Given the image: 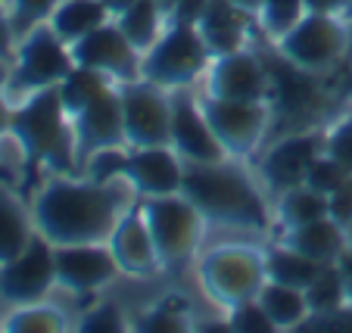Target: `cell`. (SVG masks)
I'll list each match as a JSON object with an SVG mask.
<instances>
[{
  "mask_svg": "<svg viewBox=\"0 0 352 333\" xmlns=\"http://www.w3.org/2000/svg\"><path fill=\"white\" fill-rule=\"evenodd\" d=\"M134 200L140 196L128 178L100 184L72 174H47L32 200L34 231L54 246L107 243Z\"/></svg>",
  "mask_w": 352,
  "mask_h": 333,
  "instance_id": "obj_1",
  "label": "cell"
},
{
  "mask_svg": "<svg viewBox=\"0 0 352 333\" xmlns=\"http://www.w3.org/2000/svg\"><path fill=\"white\" fill-rule=\"evenodd\" d=\"M181 194L199 209L206 225L265 233L272 227L268 200L240 159L184 162Z\"/></svg>",
  "mask_w": 352,
  "mask_h": 333,
  "instance_id": "obj_2",
  "label": "cell"
},
{
  "mask_svg": "<svg viewBox=\"0 0 352 333\" xmlns=\"http://www.w3.org/2000/svg\"><path fill=\"white\" fill-rule=\"evenodd\" d=\"M10 131L22 143L32 168H47L50 174L78 172L72 119H69L56 87L34 91L32 97L13 103V109H10Z\"/></svg>",
  "mask_w": 352,
  "mask_h": 333,
  "instance_id": "obj_3",
  "label": "cell"
},
{
  "mask_svg": "<svg viewBox=\"0 0 352 333\" xmlns=\"http://www.w3.org/2000/svg\"><path fill=\"white\" fill-rule=\"evenodd\" d=\"M265 253L246 243H219L199 255V284L215 306L231 312L265 287Z\"/></svg>",
  "mask_w": 352,
  "mask_h": 333,
  "instance_id": "obj_4",
  "label": "cell"
},
{
  "mask_svg": "<svg viewBox=\"0 0 352 333\" xmlns=\"http://www.w3.org/2000/svg\"><path fill=\"white\" fill-rule=\"evenodd\" d=\"M75 66L72 50L60 34L50 28V22L32 28L25 38H19L13 60L7 62V97L10 103H19L32 97L34 91L56 87Z\"/></svg>",
  "mask_w": 352,
  "mask_h": 333,
  "instance_id": "obj_5",
  "label": "cell"
},
{
  "mask_svg": "<svg viewBox=\"0 0 352 333\" xmlns=\"http://www.w3.org/2000/svg\"><path fill=\"white\" fill-rule=\"evenodd\" d=\"M138 206L144 212L146 227H150L162 271L181 268L197 255L203 231H206V218L199 215V209L184 194L140 196Z\"/></svg>",
  "mask_w": 352,
  "mask_h": 333,
  "instance_id": "obj_6",
  "label": "cell"
},
{
  "mask_svg": "<svg viewBox=\"0 0 352 333\" xmlns=\"http://www.w3.org/2000/svg\"><path fill=\"white\" fill-rule=\"evenodd\" d=\"M212 54L197 25L166 22V32L160 34L153 47L140 54V78L175 91V87H193L206 75Z\"/></svg>",
  "mask_w": 352,
  "mask_h": 333,
  "instance_id": "obj_7",
  "label": "cell"
},
{
  "mask_svg": "<svg viewBox=\"0 0 352 333\" xmlns=\"http://www.w3.org/2000/svg\"><path fill=\"white\" fill-rule=\"evenodd\" d=\"M346 28L349 25L340 16L309 10L290 32L278 38V56H284L290 66L309 75H324L346 54V44H349Z\"/></svg>",
  "mask_w": 352,
  "mask_h": 333,
  "instance_id": "obj_8",
  "label": "cell"
},
{
  "mask_svg": "<svg viewBox=\"0 0 352 333\" xmlns=\"http://www.w3.org/2000/svg\"><path fill=\"white\" fill-rule=\"evenodd\" d=\"M199 106L231 159L243 162L262 147L272 125V106L265 100H221L212 93H199Z\"/></svg>",
  "mask_w": 352,
  "mask_h": 333,
  "instance_id": "obj_9",
  "label": "cell"
},
{
  "mask_svg": "<svg viewBox=\"0 0 352 333\" xmlns=\"http://www.w3.org/2000/svg\"><path fill=\"white\" fill-rule=\"evenodd\" d=\"M128 147H168L172 140V97L146 78L119 84Z\"/></svg>",
  "mask_w": 352,
  "mask_h": 333,
  "instance_id": "obj_10",
  "label": "cell"
},
{
  "mask_svg": "<svg viewBox=\"0 0 352 333\" xmlns=\"http://www.w3.org/2000/svg\"><path fill=\"white\" fill-rule=\"evenodd\" d=\"M54 287H56L54 243H47L41 233H34L32 243L16 259L0 265V299L10 308L47 299V293Z\"/></svg>",
  "mask_w": 352,
  "mask_h": 333,
  "instance_id": "obj_11",
  "label": "cell"
},
{
  "mask_svg": "<svg viewBox=\"0 0 352 333\" xmlns=\"http://www.w3.org/2000/svg\"><path fill=\"white\" fill-rule=\"evenodd\" d=\"M324 153V134L302 128V131H290L272 143L259 159V178L268 194L280 196L290 187L306 184V174L312 162Z\"/></svg>",
  "mask_w": 352,
  "mask_h": 333,
  "instance_id": "obj_12",
  "label": "cell"
},
{
  "mask_svg": "<svg viewBox=\"0 0 352 333\" xmlns=\"http://www.w3.org/2000/svg\"><path fill=\"white\" fill-rule=\"evenodd\" d=\"M69 50H72L75 66L97 69L107 78H113L116 84L140 78V50L125 38V32L119 28L116 19L103 22L91 34L69 44Z\"/></svg>",
  "mask_w": 352,
  "mask_h": 333,
  "instance_id": "obj_13",
  "label": "cell"
},
{
  "mask_svg": "<svg viewBox=\"0 0 352 333\" xmlns=\"http://www.w3.org/2000/svg\"><path fill=\"white\" fill-rule=\"evenodd\" d=\"M168 97H172V140H168V147L184 162L231 159L219 143L215 131L209 128L206 113L199 106V93H193L190 87H175V91H168Z\"/></svg>",
  "mask_w": 352,
  "mask_h": 333,
  "instance_id": "obj_14",
  "label": "cell"
},
{
  "mask_svg": "<svg viewBox=\"0 0 352 333\" xmlns=\"http://www.w3.org/2000/svg\"><path fill=\"white\" fill-rule=\"evenodd\" d=\"M206 93L221 100H265L272 93V75L259 54L250 47L234 50V54L212 56L206 69Z\"/></svg>",
  "mask_w": 352,
  "mask_h": 333,
  "instance_id": "obj_15",
  "label": "cell"
},
{
  "mask_svg": "<svg viewBox=\"0 0 352 333\" xmlns=\"http://www.w3.org/2000/svg\"><path fill=\"white\" fill-rule=\"evenodd\" d=\"M72 137H75V162H78V172L97 150L128 147L119 84L109 87L100 100H94L91 106L81 109L78 115H72Z\"/></svg>",
  "mask_w": 352,
  "mask_h": 333,
  "instance_id": "obj_16",
  "label": "cell"
},
{
  "mask_svg": "<svg viewBox=\"0 0 352 333\" xmlns=\"http://www.w3.org/2000/svg\"><path fill=\"white\" fill-rule=\"evenodd\" d=\"M56 284L72 293H94L122 274L109 243H78V246H54Z\"/></svg>",
  "mask_w": 352,
  "mask_h": 333,
  "instance_id": "obj_17",
  "label": "cell"
},
{
  "mask_svg": "<svg viewBox=\"0 0 352 333\" xmlns=\"http://www.w3.org/2000/svg\"><path fill=\"white\" fill-rule=\"evenodd\" d=\"M125 178L138 190V196L181 194L184 159L172 147H131Z\"/></svg>",
  "mask_w": 352,
  "mask_h": 333,
  "instance_id": "obj_18",
  "label": "cell"
},
{
  "mask_svg": "<svg viewBox=\"0 0 352 333\" xmlns=\"http://www.w3.org/2000/svg\"><path fill=\"white\" fill-rule=\"evenodd\" d=\"M107 243L113 249L116 262H119L122 274H128V277H150V274L162 271L153 237H150V227H146L140 206H131L122 215Z\"/></svg>",
  "mask_w": 352,
  "mask_h": 333,
  "instance_id": "obj_19",
  "label": "cell"
},
{
  "mask_svg": "<svg viewBox=\"0 0 352 333\" xmlns=\"http://www.w3.org/2000/svg\"><path fill=\"white\" fill-rule=\"evenodd\" d=\"M250 19H253V13H246L234 0H209V7L197 28L206 41L209 54L221 56L243 50L250 44Z\"/></svg>",
  "mask_w": 352,
  "mask_h": 333,
  "instance_id": "obj_20",
  "label": "cell"
},
{
  "mask_svg": "<svg viewBox=\"0 0 352 333\" xmlns=\"http://www.w3.org/2000/svg\"><path fill=\"white\" fill-rule=\"evenodd\" d=\"M280 243L299 249L302 255L321 262V265H333V262L340 259V253L346 249V243H349V233H346V227H340L331 215H324V218L309 221V225L287 227Z\"/></svg>",
  "mask_w": 352,
  "mask_h": 333,
  "instance_id": "obj_21",
  "label": "cell"
},
{
  "mask_svg": "<svg viewBox=\"0 0 352 333\" xmlns=\"http://www.w3.org/2000/svg\"><path fill=\"white\" fill-rule=\"evenodd\" d=\"M34 218L32 206L22 203L16 194V184H3L0 181V265L22 253L34 237Z\"/></svg>",
  "mask_w": 352,
  "mask_h": 333,
  "instance_id": "obj_22",
  "label": "cell"
},
{
  "mask_svg": "<svg viewBox=\"0 0 352 333\" xmlns=\"http://www.w3.org/2000/svg\"><path fill=\"white\" fill-rule=\"evenodd\" d=\"M113 19L103 0H60V7L50 16V28L60 34L66 44H75L78 38L91 34L103 22Z\"/></svg>",
  "mask_w": 352,
  "mask_h": 333,
  "instance_id": "obj_23",
  "label": "cell"
},
{
  "mask_svg": "<svg viewBox=\"0 0 352 333\" xmlns=\"http://www.w3.org/2000/svg\"><path fill=\"white\" fill-rule=\"evenodd\" d=\"M256 299L262 302V308L268 312L272 324L278 330H293V327H302L309 318H312V308H309L306 290L287 287V284H278V280H265V287L259 290Z\"/></svg>",
  "mask_w": 352,
  "mask_h": 333,
  "instance_id": "obj_24",
  "label": "cell"
},
{
  "mask_svg": "<svg viewBox=\"0 0 352 333\" xmlns=\"http://www.w3.org/2000/svg\"><path fill=\"white\" fill-rule=\"evenodd\" d=\"M109 87H116V81L107 78L103 72L87 69V66H72L66 78L56 84V91H60V100H63V106H66L69 119H72V115H78L81 109L91 106L94 100H100Z\"/></svg>",
  "mask_w": 352,
  "mask_h": 333,
  "instance_id": "obj_25",
  "label": "cell"
},
{
  "mask_svg": "<svg viewBox=\"0 0 352 333\" xmlns=\"http://www.w3.org/2000/svg\"><path fill=\"white\" fill-rule=\"evenodd\" d=\"M321 262L309 259L302 255L299 249L287 246V243H278L274 249L265 253V271L268 280H278V284H287V287H296V290H306L321 271Z\"/></svg>",
  "mask_w": 352,
  "mask_h": 333,
  "instance_id": "obj_26",
  "label": "cell"
},
{
  "mask_svg": "<svg viewBox=\"0 0 352 333\" xmlns=\"http://www.w3.org/2000/svg\"><path fill=\"white\" fill-rule=\"evenodd\" d=\"M116 22H119L125 38L138 47L140 54L146 47H153L160 41V34L166 32V13H162V7L156 0H134L131 7L116 16Z\"/></svg>",
  "mask_w": 352,
  "mask_h": 333,
  "instance_id": "obj_27",
  "label": "cell"
},
{
  "mask_svg": "<svg viewBox=\"0 0 352 333\" xmlns=\"http://www.w3.org/2000/svg\"><path fill=\"white\" fill-rule=\"evenodd\" d=\"M327 215V196L312 190L309 184L290 187L278 196V218L284 227H299Z\"/></svg>",
  "mask_w": 352,
  "mask_h": 333,
  "instance_id": "obj_28",
  "label": "cell"
},
{
  "mask_svg": "<svg viewBox=\"0 0 352 333\" xmlns=\"http://www.w3.org/2000/svg\"><path fill=\"white\" fill-rule=\"evenodd\" d=\"M3 330L7 333H60L66 330V318H63L60 308L41 302H28V306H16L10 308L7 321H3Z\"/></svg>",
  "mask_w": 352,
  "mask_h": 333,
  "instance_id": "obj_29",
  "label": "cell"
},
{
  "mask_svg": "<svg viewBox=\"0 0 352 333\" xmlns=\"http://www.w3.org/2000/svg\"><path fill=\"white\" fill-rule=\"evenodd\" d=\"M306 299L312 308V318H327V314H337L346 306V287L343 277H340L337 265H324L318 271V277L306 287Z\"/></svg>",
  "mask_w": 352,
  "mask_h": 333,
  "instance_id": "obj_30",
  "label": "cell"
},
{
  "mask_svg": "<svg viewBox=\"0 0 352 333\" xmlns=\"http://www.w3.org/2000/svg\"><path fill=\"white\" fill-rule=\"evenodd\" d=\"M306 0H262L256 22L262 25V32L272 41H278L284 32H290L302 16H306Z\"/></svg>",
  "mask_w": 352,
  "mask_h": 333,
  "instance_id": "obj_31",
  "label": "cell"
},
{
  "mask_svg": "<svg viewBox=\"0 0 352 333\" xmlns=\"http://www.w3.org/2000/svg\"><path fill=\"white\" fill-rule=\"evenodd\" d=\"M128 153H131V147H107V150H97V153H94L91 159L81 165V172H85V178L100 181V184L119 181V178H125Z\"/></svg>",
  "mask_w": 352,
  "mask_h": 333,
  "instance_id": "obj_32",
  "label": "cell"
},
{
  "mask_svg": "<svg viewBox=\"0 0 352 333\" xmlns=\"http://www.w3.org/2000/svg\"><path fill=\"white\" fill-rule=\"evenodd\" d=\"M56 7H60V0H10V19H13L16 41L25 38L32 28L50 22Z\"/></svg>",
  "mask_w": 352,
  "mask_h": 333,
  "instance_id": "obj_33",
  "label": "cell"
},
{
  "mask_svg": "<svg viewBox=\"0 0 352 333\" xmlns=\"http://www.w3.org/2000/svg\"><path fill=\"white\" fill-rule=\"evenodd\" d=\"M228 327L237 333H274L278 327L272 324L268 312L262 308L259 299H250V302H240L228 312Z\"/></svg>",
  "mask_w": 352,
  "mask_h": 333,
  "instance_id": "obj_34",
  "label": "cell"
},
{
  "mask_svg": "<svg viewBox=\"0 0 352 333\" xmlns=\"http://www.w3.org/2000/svg\"><path fill=\"white\" fill-rule=\"evenodd\" d=\"M349 178V172H346L343 165H340L333 156H327V153H321L318 159L312 162V168H309V174H306V184L312 187V190H318V194H324V196H331L333 190H337L343 181Z\"/></svg>",
  "mask_w": 352,
  "mask_h": 333,
  "instance_id": "obj_35",
  "label": "cell"
},
{
  "mask_svg": "<svg viewBox=\"0 0 352 333\" xmlns=\"http://www.w3.org/2000/svg\"><path fill=\"white\" fill-rule=\"evenodd\" d=\"M324 153L333 156V159L352 174V106H349V113L333 122L331 131L324 134Z\"/></svg>",
  "mask_w": 352,
  "mask_h": 333,
  "instance_id": "obj_36",
  "label": "cell"
},
{
  "mask_svg": "<svg viewBox=\"0 0 352 333\" xmlns=\"http://www.w3.org/2000/svg\"><path fill=\"white\" fill-rule=\"evenodd\" d=\"M81 333H122L125 330V314L113 302H100L97 308H91L87 314H81L78 321Z\"/></svg>",
  "mask_w": 352,
  "mask_h": 333,
  "instance_id": "obj_37",
  "label": "cell"
},
{
  "mask_svg": "<svg viewBox=\"0 0 352 333\" xmlns=\"http://www.w3.org/2000/svg\"><path fill=\"white\" fill-rule=\"evenodd\" d=\"M134 327H138V330H150V333H175V330H184L187 321H184V314L175 312V308L156 306V308L140 314Z\"/></svg>",
  "mask_w": 352,
  "mask_h": 333,
  "instance_id": "obj_38",
  "label": "cell"
},
{
  "mask_svg": "<svg viewBox=\"0 0 352 333\" xmlns=\"http://www.w3.org/2000/svg\"><path fill=\"white\" fill-rule=\"evenodd\" d=\"M327 215H331L340 227H346V233H349V227H352V174L327 196Z\"/></svg>",
  "mask_w": 352,
  "mask_h": 333,
  "instance_id": "obj_39",
  "label": "cell"
},
{
  "mask_svg": "<svg viewBox=\"0 0 352 333\" xmlns=\"http://www.w3.org/2000/svg\"><path fill=\"white\" fill-rule=\"evenodd\" d=\"M209 0H178L172 10H168L166 22H181V25H199L203 13H206Z\"/></svg>",
  "mask_w": 352,
  "mask_h": 333,
  "instance_id": "obj_40",
  "label": "cell"
},
{
  "mask_svg": "<svg viewBox=\"0 0 352 333\" xmlns=\"http://www.w3.org/2000/svg\"><path fill=\"white\" fill-rule=\"evenodd\" d=\"M16 32H13V19H10V7L0 3V62H10L16 54Z\"/></svg>",
  "mask_w": 352,
  "mask_h": 333,
  "instance_id": "obj_41",
  "label": "cell"
},
{
  "mask_svg": "<svg viewBox=\"0 0 352 333\" xmlns=\"http://www.w3.org/2000/svg\"><path fill=\"white\" fill-rule=\"evenodd\" d=\"M10 109H13V103L7 97V62H0V134L10 128ZM0 181L3 184H16V178L10 172H3V168H0Z\"/></svg>",
  "mask_w": 352,
  "mask_h": 333,
  "instance_id": "obj_42",
  "label": "cell"
},
{
  "mask_svg": "<svg viewBox=\"0 0 352 333\" xmlns=\"http://www.w3.org/2000/svg\"><path fill=\"white\" fill-rule=\"evenodd\" d=\"M337 265V271H340V277H343V287H346V299L352 302V237H349V243H346V249L340 253V259L333 262Z\"/></svg>",
  "mask_w": 352,
  "mask_h": 333,
  "instance_id": "obj_43",
  "label": "cell"
},
{
  "mask_svg": "<svg viewBox=\"0 0 352 333\" xmlns=\"http://www.w3.org/2000/svg\"><path fill=\"white\" fill-rule=\"evenodd\" d=\"M343 3H346V0H306V10H312V13H333V16H340V13H343Z\"/></svg>",
  "mask_w": 352,
  "mask_h": 333,
  "instance_id": "obj_44",
  "label": "cell"
},
{
  "mask_svg": "<svg viewBox=\"0 0 352 333\" xmlns=\"http://www.w3.org/2000/svg\"><path fill=\"white\" fill-rule=\"evenodd\" d=\"M103 3H107V7H109V13H113V19H116V16H119L122 10H128V7H131L134 0H103Z\"/></svg>",
  "mask_w": 352,
  "mask_h": 333,
  "instance_id": "obj_45",
  "label": "cell"
},
{
  "mask_svg": "<svg viewBox=\"0 0 352 333\" xmlns=\"http://www.w3.org/2000/svg\"><path fill=\"white\" fill-rule=\"evenodd\" d=\"M234 3H237V7H243L246 10V13H259V3H262V0H234Z\"/></svg>",
  "mask_w": 352,
  "mask_h": 333,
  "instance_id": "obj_46",
  "label": "cell"
},
{
  "mask_svg": "<svg viewBox=\"0 0 352 333\" xmlns=\"http://www.w3.org/2000/svg\"><path fill=\"white\" fill-rule=\"evenodd\" d=\"M343 100L352 106V69H349V75H346V81H343Z\"/></svg>",
  "mask_w": 352,
  "mask_h": 333,
  "instance_id": "obj_47",
  "label": "cell"
},
{
  "mask_svg": "<svg viewBox=\"0 0 352 333\" xmlns=\"http://www.w3.org/2000/svg\"><path fill=\"white\" fill-rule=\"evenodd\" d=\"M340 19H343L346 25H352V0H346V3H343V13H340Z\"/></svg>",
  "mask_w": 352,
  "mask_h": 333,
  "instance_id": "obj_48",
  "label": "cell"
},
{
  "mask_svg": "<svg viewBox=\"0 0 352 333\" xmlns=\"http://www.w3.org/2000/svg\"><path fill=\"white\" fill-rule=\"evenodd\" d=\"M156 3H160V7H162V13H166V19H168V10H172L175 3H178V0H156Z\"/></svg>",
  "mask_w": 352,
  "mask_h": 333,
  "instance_id": "obj_49",
  "label": "cell"
},
{
  "mask_svg": "<svg viewBox=\"0 0 352 333\" xmlns=\"http://www.w3.org/2000/svg\"><path fill=\"white\" fill-rule=\"evenodd\" d=\"M0 3H3V7H10V0H0Z\"/></svg>",
  "mask_w": 352,
  "mask_h": 333,
  "instance_id": "obj_50",
  "label": "cell"
},
{
  "mask_svg": "<svg viewBox=\"0 0 352 333\" xmlns=\"http://www.w3.org/2000/svg\"><path fill=\"white\" fill-rule=\"evenodd\" d=\"M349 237H352V227H349Z\"/></svg>",
  "mask_w": 352,
  "mask_h": 333,
  "instance_id": "obj_51",
  "label": "cell"
}]
</instances>
